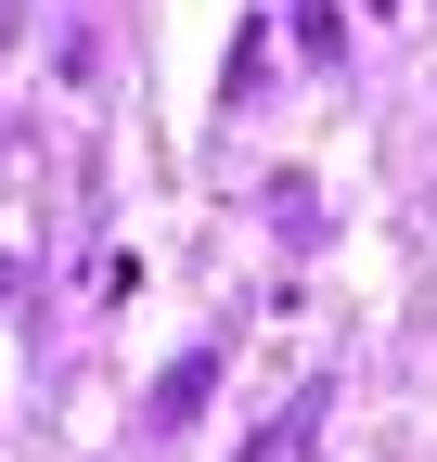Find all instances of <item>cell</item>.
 Here are the masks:
<instances>
[{
	"instance_id": "cell-5",
	"label": "cell",
	"mask_w": 437,
	"mask_h": 462,
	"mask_svg": "<svg viewBox=\"0 0 437 462\" xmlns=\"http://www.w3.org/2000/svg\"><path fill=\"white\" fill-rule=\"evenodd\" d=\"M0 39H26V0H0Z\"/></svg>"
},
{
	"instance_id": "cell-3",
	"label": "cell",
	"mask_w": 437,
	"mask_h": 462,
	"mask_svg": "<svg viewBox=\"0 0 437 462\" xmlns=\"http://www.w3.org/2000/svg\"><path fill=\"white\" fill-rule=\"evenodd\" d=\"M270 231H284V245H321V206H309V180H296V167L270 180Z\"/></svg>"
},
{
	"instance_id": "cell-6",
	"label": "cell",
	"mask_w": 437,
	"mask_h": 462,
	"mask_svg": "<svg viewBox=\"0 0 437 462\" xmlns=\"http://www.w3.org/2000/svg\"><path fill=\"white\" fill-rule=\"evenodd\" d=\"M373 14H399V0H373Z\"/></svg>"
},
{
	"instance_id": "cell-1",
	"label": "cell",
	"mask_w": 437,
	"mask_h": 462,
	"mask_svg": "<svg viewBox=\"0 0 437 462\" xmlns=\"http://www.w3.org/2000/svg\"><path fill=\"white\" fill-rule=\"evenodd\" d=\"M206 385H218V346H181V360L154 373V398H142V424H154V437H181V424L206 411Z\"/></svg>"
},
{
	"instance_id": "cell-4",
	"label": "cell",
	"mask_w": 437,
	"mask_h": 462,
	"mask_svg": "<svg viewBox=\"0 0 437 462\" xmlns=\"http://www.w3.org/2000/svg\"><path fill=\"white\" fill-rule=\"evenodd\" d=\"M296 51H309V65H335V51H348V14H335V0H296Z\"/></svg>"
},
{
	"instance_id": "cell-2",
	"label": "cell",
	"mask_w": 437,
	"mask_h": 462,
	"mask_svg": "<svg viewBox=\"0 0 437 462\" xmlns=\"http://www.w3.org/2000/svg\"><path fill=\"white\" fill-rule=\"evenodd\" d=\"M321 398H335V385H296V398H284V424H270L245 462H296V449H309V424H321Z\"/></svg>"
}]
</instances>
